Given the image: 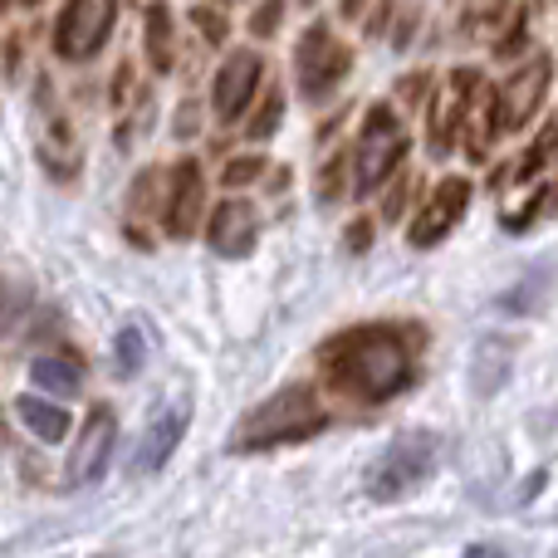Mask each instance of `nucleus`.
I'll use <instances>...</instances> for the list:
<instances>
[{"instance_id": "1", "label": "nucleus", "mask_w": 558, "mask_h": 558, "mask_svg": "<svg viewBox=\"0 0 558 558\" xmlns=\"http://www.w3.org/2000/svg\"><path fill=\"white\" fill-rule=\"evenodd\" d=\"M318 367L353 402H392L412 383V348L387 324H357L328 338Z\"/></svg>"}, {"instance_id": "2", "label": "nucleus", "mask_w": 558, "mask_h": 558, "mask_svg": "<svg viewBox=\"0 0 558 558\" xmlns=\"http://www.w3.org/2000/svg\"><path fill=\"white\" fill-rule=\"evenodd\" d=\"M324 422L328 416L314 387L289 383L241 422L235 451H275V446H289V441H308V436L324 432Z\"/></svg>"}, {"instance_id": "3", "label": "nucleus", "mask_w": 558, "mask_h": 558, "mask_svg": "<svg viewBox=\"0 0 558 558\" xmlns=\"http://www.w3.org/2000/svg\"><path fill=\"white\" fill-rule=\"evenodd\" d=\"M432 461H436V436H426V432L397 436V441L377 456L373 471H367V495H373V500H402L412 485L426 481Z\"/></svg>"}, {"instance_id": "4", "label": "nucleus", "mask_w": 558, "mask_h": 558, "mask_svg": "<svg viewBox=\"0 0 558 558\" xmlns=\"http://www.w3.org/2000/svg\"><path fill=\"white\" fill-rule=\"evenodd\" d=\"M402 157H407V128L397 123L392 108L377 104L363 123V137H357V196H373L402 167Z\"/></svg>"}, {"instance_id": "5", "label": "nucleus", "mask_w": 558, "mask_h": 558, "mask_svg": "<svg viewBox=\"0 0 558 558\" xmlns=\"http://www.w3.org/2000/svg\"><path fill=\"white\" fill-rule=\"evenodd\" d=\"M348 69H353V54H348V49L333 39V29H328V25H308L304 39H299V49H294L299 94H304V98H328L338 84H343Z\"/></svg>"}, {"instance_id": "6", "label": "nucleus", "mask_w": 558, "mask_h": 558, "mask_svg": "<svg viewBox=\"0 0 558 558\" xmlns=\"http://www.w3.org/2000/svg\"><path fill=\"white\" fill-rule=\"evenodd\" d=\"M118 20V0H69L64 15L54 25V49L69 64H84L104 49V39L113 35Z\"/></svg>"}, {"instance_id": "7", "label": "nucleus", "mask_w": 558, "mask_h": 558, "mask_svg": "<svg viewBox=\"0 0 558 558\" xmlns=\"http://www.w3.org/2000/svg\"><path fill=\"white\" fill-rule=\"evenodd\" d=\"M554 153H558V137L554 133H544L539 137V147H530L524 153V162L514 167V192H505V202H500V216H505V226L510 231H530V221L539 216V206H544V167L554 162Z\"/></svg>"}, {"instance_id": "8", "label": "nucleus", "mask_w": 558, "mask_h": 558, "mask_svg": "<svg viewBox=\"0 0 558 558\" xmlns=\"http://www.w3.org/2000/svg\"><path fill=\"white\" fill-rule=\"evenodd\" d=\"M465 206H471V182H465V177H446V182H436V192L426 196V206L416 211L407 241H412L416 251H432V245H441L446 235H451V226L465 216Z\"/></svg>"}, {"instance_id": "9", "label": "nucleus", "mask_w": 558, "mask_h": 558, "mask_svg": "<svg viewBox=\"0 0 558 558\" xmlns=\"http://www.w3.org/2000/svg\"><path fill=\"white\" fill-rule=\"evenodd\" d=\"M113 441H118V416H113V407H104V402H98L94 412H88L84 432H78L74 456H69L64 485H74V490H84V485H94L98 475H104L108 456H113Z\"/></svg>"}, {"instance_id": "10", "label": "nucleus", "mask_w": 558, "mask_h": 558, "mask_svg": "<svg viewBox=\"0 0 558 558\" xmlns=\"http://www.w3.org/2000/svg\"><path fill=\"white\" fill-rule=\"evenodd\" d=\"M260 78H265V59L255 54V49H235L211 84V113L221 118V123H235V118L251 108Z\"/></svg>"}, {"instance_id": "11", "label": "nucleus", "mask_w": 558, "mask_h": 558, "mask_svg": "<svg viewBox=\"0 0 558 558\" xmlns=\"http://www.w3.org/2000/svg\"><path fill=\"white\" fill-rule=\"evenodd\" d=\"M255 235H260V216H255L251 202L231 196L211 211V226H206V245H211L221 260H245L255 251Z\"/></svg>"}, {"instance_id": "12", "label": "nucleus", "mask_w": 558, "mask_h": 558, "mask_svg": "<svg viewBox=\"0 0 558 558\" xmlns=\"http://www.w3.org/2000/svg\"><path fill=\"white\" fill-rule=\"evenodd\" d=\"M481 88V74L475 69H461V74H451L446 78V88L436 94V104H432V157H446L451 153V143H456V133H461V123H465V108H471V94Z\"/></svg>"}, {"instance_id": "13", "label": "nucleus", "mask_w": 558, "mask_h": 558, "mask_svg": "<svg viewBox=\"0 0 558 558\" xmlns=\"http://www.w3.org/2000/svg\"><path fill=\"white\" fill-rule=\"evenodd\" d=\"M549 54L530 59V64L520 69V74L510 78V84L500 88V128H524L534 118V108L544 104V88H549Z\"/></svg>"}, {"instance_id": "14", "label": "nucleus", "mask_w": 558, "mask_h": 558, "mask_svg": "<svg viewBox=\"0 0 558 558\" xmlns=\"http://www.w3.org/2000/svg\"><path fill=\"white\" fill-rule=\"evenodd\" d=\"M202 206H206V182H202V167L182 162L172 172V192H167V235L186 241V235L202 226Z\"/></svg>"}, {"instance_id": "15", "label": "nucleus", "mask_w": 558, "mask_h": 558, "mask_svg": "<svg viewBox=\"0 0 558 558\" xmlns=\"http://www.w3.org/2000/svg\"><path fill=\"white\" fill-rule=\"evenodd\" d=\"M182 436H186V407H162V412L143 426V436H137L133 465L137 471H162V465L172 461V451L182 446Z\"/></svg>"}, {"instance_id": "16", "label": "nucleus", "mask_w": 558, "mask_h": 558, "mask_svg": "<svg viewBox=\"0 0 558 558\" xmlns=\"http://www.w3.org/2000/svg\"><path fill=\"white\" fill-rule=\"evenodd\" d=\"M465 153L481 162V157H490V143L505 133L500 128V94H490V88H475L471 94V108H465Z\"/></svg>"}, {"instance_id": "17", "label": "nucleus", "mask_w": 558, "mask_h": 558, "mask_svg": "<svg viewBox=\"0 0 558 558\" xmlns=\"http://www.w3.org/2000/svg\"><path fill=\"white\" fill-rule=\"evenodd\" d=\"M15 412H20V422L39 436V441L54 446V441H64L69 436V412L64 407H54V402H45V397H20Z\"/></svg>"}, {"instance_id": "18", "label": "nucleus", "mask_w": 558, "mask_h": 558, "mask_svg": "<svg viewBox=\"0 0 558 558\" xmlns=\"http://www.w3.org/2000/svg\"><path fill=\"white\" fill-rule=\"evenodd\" d=\"M147 59H153L157 74H167V69H172V10H167V5L147 10Z\"/></svg>"}, {"instance_id": "19", "label": "nucleus", "mask_w": 558, "mask_h": 558, "mask_svg": "<svg viewBox=\"0 0 558 558\" xmlns=\"http://www.w3.org/2000/svg\"><path fill=\"white\" fill-rule=\"evenodd\" d=\"M29 383L45 387V392L69 397V392H78V367L64 363V357H35L29 363Z\"/></svg>"}, {"instance_id": "20", "label": "nucleus", "mask_w": 558, "mask_h": 558, "mask_svg": "<svg viewBox=\"0 0 558 558\" xmlns=\"http://www.w3.org/2000/svg\"><path fill=\"white\" fill-rule=\"evenodd\" d=\"M113 363H118V373H143V363H147V333H143L137 324L118 328V338H113Z\"/></svg>"}, {"instance_id": "21", "label": "nucleus", "mask_w": 558, "mask_h": 558, "mask_svg": "<svg viewBox=\"0 0 558 558\" xmlns=\"http://www.w3.org/2000/svg\"><path fill=\"white\" fill-rule=\"evenodd\" d=\"M260 172H265V157H235V162L221 172V182L226 186H251Z\"/></svg>"}, {"instance_id": "22", "label": "nucleus", "mask_w": 558, "mask_h": 558, "mask_svg": "<svg viewBox=\"0 0 558 558\" xmlns=\"http://www.w3.org/2000/svg\"><path fill=\"white\" fill-rule=\"evenodd\" d=\"M279 118H284V98L270 94V98H265V113H255V123H251V137H255V143L275 133V128H279Z\"/></svg>"}, {"instance_id": "23", "label": "nucleus", "mask_w": 558, "mask_h": 558, "mask_svg": "<svg viewBox=\"0 0 558 558\" xmlns=\"http://www.w3.org/2000/svg\"><path fill=\"white\" fill-rule=\"evenodd\" d=\"M279 15H284V0H265V5L251 15V29H255L260 39H270L275 29H279Z\"/></svg>"}, {"instance_id": "24", "label": "nucleus", "mask_w": 558, "mask_h": 558, "mask_svg": "<svg viewBox=\"0 0 558 558\" xmlns=\"http://www.w3.org/2000/svg\"><path fill=\"white\" fill-rule=\"evenodd\" d=\"M192 20L202 25V35L211 39V45H221V39H226V20L216 15V10H192Z\"/></svg>"}, {"instance_id": "25", "label": "nucleus", "mask_w": 558, "mask_h": 558, "mask_svg": "<svg viewBox=\"0 0 558 558\" xmlns=\"http://www.w3.org/2000/svg\"><path fill=\"white\" fill-rule=\"evenodd\" d=\"M407 192H412V177H402V182H397V192L387 196V206H383V216H387V221H397V216H402V206H407Z\"/></svg>"}, {"instance_id": "26", "label": "nucleus", "mask_w": 558, "mask_h": 558, "mask_svg": "<svg viewBox=\"0 0 558 558\" xmlns=\"http://www.w3.org/2000/svg\"><path fill=\"white\" fill-rule=\"evenodd\" d=\"M348 245H353V251H363V245H367V221H353V231H348Z\"/></svg>"}, {"instance_id": "27", "label": "nucleus", "mask_w": 558, "mask_h": 558, "mask_svg": "<svg viewBox=\"0 0 558 558\" xmlns=\"http://www.w3.org/2000/svg\"><path fill=\"white\" fill-rule=\"evenodd\" d=\"M465 558H505V554L490 549V544H475V549H465Z\"/></svg>"}, {"instance_id": "28", "label": "nucleus", "mask_w": 558, "mask_h": 558, "mask_svg": "<svg viewBox=\"0 0 558 558\" xmlns=\"http://www.w3.org/2000/svg\"><path fill=\"white\" fill-rule=\"evenodd\" d=\"M357 10H363V0H343V15H348V20H353Z\"/></svg>"}, {"instance_id": "29", "label": "nucleus", "mask_w": 558, "mask_h": 558, "mask_svg": "<svg viewBox=\"0 0 558 558\" xmlns=\"http://www.w3.org/2000/svg\"><path fill=\"white\" fill-rule=\"evenodd\" d=\"M299 5H314V0H299Z\"/></svg>"}, {"instance_id": "30", "label": "nucleus", "mask_w": 558, "mask_h": 558, "mask_svg": "<svg viewBox=\"0 0 558 558\" xmlns=\"http://www.w3.org/2000/svg\"><path fill=\"white\" fill-rule=\"evenodd\" d=\"M25 5H35V0H25Z\"/></svg>"}]
</instances>
